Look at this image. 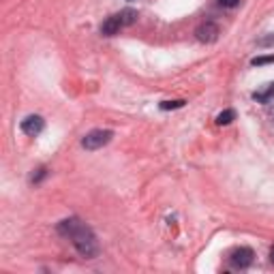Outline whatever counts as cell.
<instances>
[{
  "instance_id": "obj_11",
  "label": "cell",
  "mask_w": 274,
  "mask_h": 274,
  "mask_svg": "<svg viewBox=\"0 0 274 274\" xmlns=\"http://www.w3.org/2000/svg\"><path fill=\"white\" fill-rule=\"evenodd\" d=\"M268 63H274V56H259V58L251 60L253 67H261V65H268Z\"/></svg>"
},
{
  "instance_id": "obj_14",
  "label": "cell",
  "mask_w": 274,
  "mask_h": 274,
  "mask_svg": "<svg viewBox=\"0 0 274 274\" xmlns=\"http://www.w3.org/2000/svg\"><path fill=\"white\" fill-rule=\"evenodd\" d=\"M268 114H270V118H272V123H274V107H270V109H268Z\"/></svg>"
},
{
  "instance_id": "obj_3",
  "label": "cell",
  "mask_w": 274,
  "mask_h": 274,
  "mask_svg": "<svg viewBox=\"0 0 274 274\" xmlns=\"http://www.w3.org/2000/svg\"><path fill=\"white\" fill-rule=\"evenodd\" d=\"M221 35V30L215 22H204V24H199L195 28V37H197V41L201 43H215L217 39Z\"/></svg>"
},
{
  "instance_id": "obj_9",
  "label": "cell",
  "mask_w": 274,
  "mask_h": 274,
  "mask_svg": "<svg viewBox=\"0 0 274 274\" xmlns=\"http://www.w3.org/2000/svg\"><path fill=\"white\" fill-rule=\"evenodd\" d=\"M233 118H236V114H233L231 109H225V111H221V114L217 116V125H219V127H225V125L231 123Z\"/></svg>"
},
{
  "instance_id": "obj_2",
  "label": "cell",
  "mask_w": 274,
  "mask_h": 274,
  "mask_svg": "<svg viewBox=\"0 0 274 274\" xmlns=\"http://www.w3.org/2000/svg\"><path fill=\"white\" fill-rule=\"evenodd\" d=\"M111 137H114V133L107 129H95V131H90V133H86V137L82 139V146L86 150H99V148H103L107 146Z\"/></svg>"
},
{
  "instance_id": "obj_8",
  "label": "cell",
  "mask_w": 274,
  "mask_h": 274,
  "mask_svg": "<svg viewBox=\"0 0 274 274\" xmlns=\"http://www.w3.org/2000/svg\"><path fill=\"white\" fill-rule=\"evenodd\" d=\"M120 22H123V26H133L137 22V11H133V9H125V11H120Z\"/></svg>"
},
{
  "instance_id": "obj_7",
  "label": "cell",
  "mask_w": 274,
  "mask_h": 274,
  "mask_svg": "<svg viewBox=\"0 0 274 274\" xmlns=\"http://www.w3.org/2000/svg\"><path fill=\"white\" fill-rule=\"evenodd\" d=\"M253 99H255L257 103H270V101L274 99V82L268 84L263 90H257V93H253Z\"/></svg>"
},
{
  "instance_id": "obj_1",
  "label": "cell",
  "mask_w": 274,
  "mask_h": 274,
  "mask_svg": "<svg viewBox=\"0 0 274 274\" xmlns=\"http://www.w3.org/2000/svg\"><path fill=\"white\" fill-rule=\"evenodd\" d=\"M58 233L67 236L73 242L75 251L86 259H93L99 255V242L95 238V233L90 231L79 219H65L58 223Z\"/></svg>"
},
{
  "instance_id": "obj_6",
  "label": "cell",
  "mask_w": 274,
  "mask_h": 274,
  "mask_svg": "<svg viewBox=\"0 0 274 274\" xmlns=\"http://www.w3.org/2000/svg\"><path fill=\"white\" fill-rule=\"evenodd\" d=\"M120 28H123L120 15H111V17L105 19L103 24H101V35H103V37H114V35H118Z\"/></svg>"
},
{
  "instance_id": "obj_4",
  "label": "cell",
  "mask_w": 274,
  "mask_h": 274,
  "mask_svg": "<svg viewBox=\"0 0 274 274\" xmlns=\"http://www.w3.org/2000/svg\"><path fill=\"white\" fill-rule=\"evenodd\" d=\"M253 257H255V253H253V249H249V247H240V249H236L229 255V261H231V266H236V268H240V270H245V268H249L251 263H253Z\"/></svg>"
},
{
  "instance_id": "obj_5",
  "label": "cell",
  "mask_w": 274,
  "mask_h": 274,
  "mask_svg": "<svg viewBox=\"0 0 274 274\" xmlns=\"http://www.w3.org/2000/svg\"><path fill=\"white\" fill-rule=\"evenodd\" d=\"M43 127H45V123H43L41 116H28V118L22 120V131L26 135H30V137H35V135L41 133Z\"/></svg>"
},
{
  "instance_id": "obj_12",
  "label": "cell",
  "mask_w": 274,
  "mask_h": 274,
  "mask_svg": "<svg viewBox=\"0 0 274 274\" xmlns=\"http://www.w3.org/2000/svg\"><path fill=\"white\" fill-rule=\"evenodd\" d=\"M259 47H274V33L272 35H266V37H261L259 41H257Z\"/></svg>"
},
{
  "instance_id": "obj_15",
  "label": "cell",
  "mask_w": 274,
  "mask_h": 274,
  "mask_svg": "<svg viewBox=\"0 0 274 274\" xmlns=\"http://www.w3.org/2000/svg\"><path fill=\"white\" fill-rule=\"evenodd\" d=\"M270 261L274 263V247H272V251H270Z\"/></svg>"
},
{
  "instance_id": "obj_10",
  "label": "cell",
  "mask_w": 274,
  "mask_h": 274,
  "mask_svg": "<svg viewBox=\"0 0 274 274\" xmlns=\"http://www.w3.org/2000/svg\"><path fill=\"white\" fill-rule=\"evenodd\" d=\"M178 107H185V101H163L161 103V109H178Z\"/></svg>"
},
{
  "instance_id": "obj_13",
  "label": "cell",
  "mask_w": 274,
  "mask_h": 274,
  "mask_svg": "<svg viewBox=\"0 0 274 274\" xmlns=\"http://www.w3.org/2000/svg\"><path fill=\"white\" fill-rule=\"evenodd\" d=\"M219 5L225 7V9H233V7L240 5V0H219Z\"/></svg>"
}]
</instances>
